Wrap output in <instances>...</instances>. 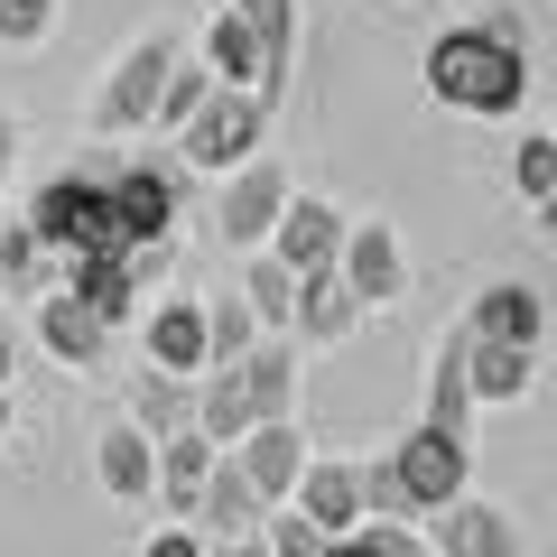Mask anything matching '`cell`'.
<instances>
[{
	"instance_id": "cell-1",
	"label": "cell",
	"mask_w": 557,
	"mask_h": 557,
	"mask_svg": "<svg viewBox=\"0 0 557 557\" xmlns=\"http://www.w3.org/2000/svg\"><path fill=\"white\" fill-rule=\"evenodd\" d=\"M418 84L446 102V112L465 121H520V102H530V38H520L511 10H493V20H465L446 28L428 57H418Z\"/></svg>"
},
{
	"instance_id": "cell-2",
	"label": "cell",
	"mask_w": 557,
	"mask_h": 557,
	"mask_svg": "<svg viewBox=\"0 0 557 557\" xmlns=\"http://www.w3.org/2000/svg\"><path fill=\"white\" fill-rule=\"evenodd\" d=\"M168 139H177L168 159H177L186 177H223V168L260 159V139H270V102L242 94V84H214V94H205V102H196V112H186Z\"/></svg>"
},
{
	"instance_id": "cell-3",
	"label": "cell",
	"mask_w": 557,
	"mask_h": 557,
	"mask_svg": "<svg viewBox=\"0 0 557 557\" xmlns=\"http://www.w3.org/2000/svg\"><path fill=\"white\" fill-rule=\"evenodd\" d=\"M102 168L112 159H84V168H57V177L28 196V233L47 242V251H94V242H112V186H102Z\"/></svg>"
},
{
	"instance_id": "cell-4",
	"label": "cell",
	"mask_w": 557,
	"mask_h": 557,
	"mask_svg": "<svg viewBox=\"0 0 557 557\" xmlns=\"http://www.w3.org/2000/svg\"><path fill=\"white\" fill-rule=\"evenodd\" d=\"M112 242H177L186 223V168L177 159H112Z\"/></svg>"
},
{
	"instance_id": "cell-5",
	"label": "cell",
	"mask_w": 557,
	"mask_h": 557,
	"mask_svg": "<svg viewBox=\"0 0 557 557\" xmlns=\"http://www.w3.org/2000/svg\"><path fill=\"white\" fill-rule=\"evenodd\" d=\"M177 65V38H131L94 84V131L102 139H149V112H159V84Z\"/></svg>"
},
{
	"instance_id": "cell-6",
	"label": "cell",
	"mask_w": 557,
	"mask_h": 557,
	"mask_svg": "<svg viewBox=\"0 0 557 557\" xmlns=\"http://www.w3.org/2000/svg\"><path fill=\"white\" fill-rule=\"evenodd\" d=\"M418 539H428V557H530V539H520V520L502 511L493 493H446L437 511H418Z\"/></svg>"
},
{
	"instance_id": "cell-7",
	"label": "cell",
	"mask_w": 557,
	"mask_h": 557,
	"mask_svg": "<svg viewBox=\"0 0 557 557\" xmlns=\"http://www.w3.org/2000/svg\"><path fill=\"white\" fill-rule=\"evenodd\" d=\"M391 474H399L409 520H418V511H437L446 493H465V483H474V437H456V428H437V418H418L409 437L391 446Z\"/></svg>"
},
{
	"instance_id": "cell-8",
	"label": "cell",
	"mask_w": 557,
	"mask_h": 557,
	"mask_svg": "<svg viewBox=\"0 0 557 557\" xmlns=\"http://www.w3.org/2000/svg\"><path fill=\"white\" fill-rule=\"evenodd\" d=\"M278 205H288V177H278L270 159L223 168V177H214V233H223V251H260L270 223H278Z\"/></svg>"
},
{
	"instance_id": "cell-9",
	"label": "cell",
	"mask_w": 557,
	"mask_h": 557,
	"mask_svg": "<svg viewBox=\"0 0 557 557\" xmlns=\"http://www.w3.org/2000/svg\"><path fill=\"white\" fill-rule=\"evenodd\" d=\"M335 278L362 298V317L409 298V251H399L391 223H344V251H335Z\"/></svg>"
},
{
	"instance_id": "cell-10",
	"label": "cell",
	"mask_w": 557,
	"mask_h": 557,
	"mask_svg": "<svg viewBox=\"0 0 557 557\" xmlns=\"http://www.w3.org/2000/svg\"><path fill=\"white\" fill-rule=\"evenodd\" d=\"M446 362L465 372L474 409H511V399H530V391H539V354H520V344H493V335H474V325H456V335H446Z\"/></svg>"
},
{
	"instance_id": "cell-11",
	"label": "cell",
	"mask_w": 557,
	"mask_h": 557,
	"mask_svg": "<svg viewBox=\"0 0 557 557\" xmlns=\"http://www.w3.org/2000/svg\"><path fill=\"white\" fill-rule=\"evenodd\" d=\"M223 456L242 465V483H251L260 511H270V502H288V483H298V465H307V428L298 418H251Z\"/></svg>"
},
{
	"instance_id": "cell-12",
	"label": "cell",
	"mask_w": 557,
	"mask_h": 557,
	"mask_svg": "<svg viewBox=\"0 0 557 557\" xmlns=\"http://www.w3.org/2000/svg\"><path fill=\"white\" fill-rule=\"evenodd\" d=\"M344 223H354V214H344L335 196H298V186H288V205H278V223H270V242H260V251H278L288 270H335Z\"/></svg>"
},
{
	"instance_id": "cell-13",
	"label": "cell",
	"mask_w": 557,
	"mask_h": 557,
	"mask_svg": "<svg viewBox=\"0 0 557 557\" xmlns=\"http://www.w3.org/2000/svg\"><path fill=\"white\" fill-rule=\"evenodd\" d=\"M28 317H38V344L47 362H65V372H102V354H112V325L94 317V307L75 298V288H47V298H28Z\"/></svg>"
},
{
	"instance_id": "cell-14",
	"label": "cell",
	"mask_w": 557,
	"mask_h": 557,
	"mask_svg": "<svg viewBox=\"0 0 557 557\" xmlns=\"http://www.w3.org/2000/svg\"><path fill=\"white\" fill-rule=\"evenodd\" d=\"M242 409L251 418H298V381H307V344L298 335H251V354L233 362Z\"/></svg>"
},
{
	"instance_id": "cell-15",
	"label": "cell",
	"mask_w": 557,
	"mask_h": 557,
	"mask_svg": "<svg viewBox=\"0 0 557 557\" xmlns=\"http://www.w3.org/2000/svg\"><path fill=\"white\" fill-rule=\"evenodd\" d=\"M465 325L493 344H520V354H548V288L539 278H493L474 307H465Z\"/></svg>"
},
{
	"instance_id": "cell-16",
	"label": "cell",
	"mask_w": 557,
	"mask_h": 557,
	"mask_svg": "<svg viewBox=\"0 0 557 557\" xmlns=\"http://www.w3.org/2000/svg\"><path fill=\"white\" fill-rule=\"evenodd\" d=\"M94 483L121 502V511H149V493H159V446L139 437L131 418H112V428L94 437Z\"/></svg>"
},
{
	"instance_id": "cell-17",
	"label": "cell",
	"mask_w": 557,
	"mask_h": 557,
	"mask_svg": "<svg viewBox=\"0 0 557 557\" xmlns=\"http://www.w3.org/2000/svg\"><path fill=\"white\" fill-rule=\"evenodd\" d=\"M139 362H159V372H205V298H149L139 317Z\"/></svg>"
},
{
	"instance_id": "cell-18",
	"label": "cell",
	"mask_w": 557,
	"mask_h": 557,
	"mask_svg": "<svg viewBox=\"0 0 557 557\" xmlns=\"http://www.w3.org/2000/svg\"><path fill=\"white\" fill-rule=\"evenodd\" d=\"M186 530H205V539H251V530H260V493L242 483V465L223 456V446H214V465H205V483H196Z\"/></svg>"
},
{
	"instance_id": "cell-19",
	"label": "cell",
	"mask_w": 557,
	"mask_h": 557,
	"mask_svg": "<svg viewBox=\"0 0 557 557\" xmlns=\"http://www.w3.org/2000/svg\"><path fill=\"white\" fill-rule=\"evenodd\" d=\"M196 65H205V75H214V84H242V94L278 102L270 65H260V38H251V28L233 20V10H223V0H214V20H205V47H196Z\"/></svg>"
},
{
	"instance_id": "cell-20",
	"label": "cell",
	"mask_w": 557,
	"mask_h": 557,
	"mask_svg": "<svg viewBox=\"0 0 557 557\" xmlns=\"http://www.w3.org/2000/svg\"><path fill=\"white\" fill-rule=\"evenodd\" d=\"M362 325V298L335 270H298V298H288V335L298 344H344Z\"/></svg>"
},
{
	"instance_id": "cell-21",
	"label": "cell",
	"mask_w": 557,
	"mask_h": 557,
	"mask_svg": "<svg viewBox=\"0 0 557 557\" xmlns=\"http://www.w3.org/2000/svg\"><path fill=\"white\" fill-rule=\"evenodd\" d=\"M288 502H298V511L317 520L325 539H335V530H354V520H362L354 465H335V456H307V465H298V483H288Z\"/></svg>"
},
{
	"instance_id": "cell-22",
	"label": "cell",
	"mask_w": 557,
	"mask_h": 557,
	"mask_svg": "<svg viewBox=\"0 0 557 557\" xmlns=\"http://www.w3.org/2000/svg\"><path fill=\"white\" fill-rule=\"evenodd\" d=\"M149 446H159V493H149V502H159L168 520H186V511H196L205 465H214V437H205V428H168V437H149Z\"/></svg>"
},
{
	"instance_id": "cell-23",
	"label": "cell",
	"mask_w": 557,
	"mask_h": 557,
	"mask_svg": "<svg viewBox=\"0 0 557 557\" xmlns=\"http://www.w3.org/2000/svg\"><path fill=\"white\" fill-rule=\"evenodd\" d=\"M131 428H139V437L196 428V381H186V372H159V362H139V381H131Z\"/></svg>"
},
{
	"instance_id": "cell-24",
	"label": "cell",
	"mask_w": 557,
	"mask_h": 557,
	"mask_svg": "<svg viewBox=\"0 0 557 557\" xmlns=\"http://www.w3.org/2000/svg\"><path fill=\"white\" fill-rule=\"evenodd\" d=\"M223 10L260 38V65H270V84L288 94V75H298V0H223Z\"/></svg>"
},
{
	"instance_id": "cell-25",
	"label": "cell",
	"mask_w": 557,
	"mask_h": 557,
	"mask_svg": "<svg viewBox=\"0 0 557 557\" xmlns=\"http://www.w3.org/2000/svg\"><path fill=\"white\" fill-rule=\"evenodd\" d=\"M47 288H57V251H47L38 233H28V214H10L0 223V298H47Z\"/></svg>"
},
{
	"instance_id": "cell-26",
	"label": "cell",
	"mask_w": 557,
	"mask_h": 557,
	"mask_svg": "<svg viewBox=\"0 0 557 557\" xmlns=\"http://www.w3.org/2000/svg\"><path fill=\"white\" fill-rule=\"evenodd\" d=\"M242 307H251L260 317V335H288V298H298V270H288V260L278 251H242Z\"/></svg>"
},
{
	"instance_id": "cell-27",
	"label": "cell",
	"mask_w": 557,
	"mask_h": 557,
	"mask_svg": "<svg viewBox=\"0 0 557 557\" xmlns=\"http://www.w3.org/2000/svg\"><path fill=\"white\" fill-rule=\"evenodd\" d=\"M196 428L214 446H233L242 428H251V409H242V381H233V362H205L196 372Z\"/></svg>"
},
{
	"instance_id": "cell-28",
	"label": "cell",
	"mask_w": 557,
	"mask_h": 557,
	"mask_svg": "<svg viewBox=\"0 0 557 557\" xmlns=\"http://www.w3.org/2000/svg\"><path fill=\"white\" fill-rule=\"evenodd\" d=\"M251 335H260V317L242 307V288H214V298H205V362H242Z\"/></svg>"
},
{
	"instance_id": "cell-29",
	"label": "cell",
	"mask_w": 557,
	"mask_h": 557,
	"mask_svg": "<svg viewBox=\"0 0 557 557\" xmlns=\"http://www.w3.org/2000/svg\"><path fill=\"white\" fill-rule=\"evenodd\" d=\"M511 196L530 205V214H548V205H557V139H548V131H520V159H511Z\"/></svg>"
},
{
	"instance_id": "cell-30",
	"label": "cell",
	"mask_w": 557,
	"mask_h": 557,
	"mask_svg": "<svg viewBox=\"0 0 557 557\" xmlns=\"http://www.w3.org/2000/svg\"><path fill=\"white\" fill-rule=\"evenodd\" d=\"M205 94H214V75H205V65L177 47V65H168V84H159V112H149V139H168V131H177V121L196 112Z\"/></svg>"
},
{
	"instance_id": "cell-31",
	"label": "cell",
	"mask_w": 557,
	"mask_h": 557,
	"mask_svg": "<svg viewBox=\"0 0 557 557\" xmlns=\"http://www.w3.org/2000/svg\"><path fill=\"white\" fill-rule=\"evenodd\" d=\"M251 539H260V548H270V557H325V530H317V520L298 511V502H270Z\"/></svg>"
},
{
	"instance_id": "cell-32",
	"label": "cell",
	"mask_w": 557,
	"mask_h": 557,
	"mask_svg": "<svg viewBox=\"0 0 557 557\" xmlns=\"http://www.w3.org/2000/svg\"><path fill=\"white\" fill-rule=\"evenodd\" d=\"M428 418L456 428V437H474V391H465V372L446 362V344H437V362H428Z\"/></svg>"
},
{
	"instance_id": "cell-33",
	"label": "cell",
	"mask_w": 557,
	"mask_h": 557,
	"mask_svg": "<svg viewBox=\"0 0 557 557\" xmlns=\"http://www.w3.org/2000/svg\"><path fill=\"white\" fill-rule=\"evenodd\" d=\"M65 0H0V47H47Z\"/></svg>"
},
{
	"instance_id": "cell-34",
	"label": "cell",
	"mask_w": 557,
	"mask_h": 557,
	"mask_svg": "<svg viewBox=\"0 0 557 557\" xmlns=\"http://www.w3.org/2000/svg\"><path fill=\"white\" fill-rule=\"evenodd\" d=\"M354 493H362V520H409V493H399V474H391V456H372V465H354Z\"/></svg>"
},
{
	"instance_id": "cell-35",
	"label": "cell",
	"mask_w": 557,
	"mask_h": 557,
	"mask_svg": "<svg viewBox=\"0 0 557 557\" xmlns=\"http://www.w3.org/2000/svg\"><path fill=\"white\" fill-rule=\"evenodd\" d=\"M362 548L372 557H428V539H418V520H362Z\"/></svg>"
},
{
	"instance_id": "cell-36",
	"label": "cell",
	"mask_w": 557,
	"mask_h": 557,
	"mask_svg": "<svg viewBox=\"0 0 557 557\" xmlns=\"http://www.w3.org/2000/svg\"><path fill=\"white\" fill-rule=\"evenodd\" d=\"M139 557H205V530L168 520V530H149V539H139Z\"/></svg>"
},
{
	"instance_id": "cell-37",
	"label": "cell",
	"mask_w": 557,
	"mask_h": 557,
	"mask_svg": "<svg viewBox=\"0 0 557 557\" xmlns=\"http://www.w3.org/2000/svg\"><path fill=\"white\" fill-rule=\"evenodd\" d=\"M10 168H20V112H0V186H10Z\"/></svg>"
},
{
	"instance_id": "cell-38",
	"label": "cell",
	"mask_w": 557,
	"mask_h": 557,
	"mask_svg": "<svg viewBox=\"0 0 557 557\" xmlns=\"http://www.w3.org/2000/svg\"><path fill=\"white\" fill-rule=\"evenodd\" d=\"M205 557H270L260 539H205Z\"/></svg>"
},
{
	"instance_id": "cell-39",
	"label": "cell",
	"mask_w": 557,
	"mask_h": 557,
	"mask_svg": "<svg viewBox=\"0 0 557 557\" xmlns=\"http://www.w3.org/2000/svg\"><path fill=\"white\" fill-rule=\"evenodd\" d=\"M325 557H372V548H362V520H354V530H335V539H325Z\"/></svg>"
},
{
	"instance_id": "cell-40",
	"label": "cell",
	"mask_w": 557,
	"mask_h": 557,
	"mask_svg": "<svg viewBox=\"0 0 557 557\" xmlns=\"http://www.w3.org/2000/svg\"><path fill=\"white\" fill-rule=\"evenodd\" d=\"M10 381H20V335L0 325V391H10Z\"/></svg>"
},
{
	"instance_id": "cell-41",
	"label": "cell",
	"mask_w": 557,
	"mask_h": 557,
	"mask_svg": "<svg viewBox=\"0 0 557 557\" xmlns=\"http://www.w3.org/2000/svg\"><path fill=\"white\" fill-rule=\"evenodd\" d=\"M0 437H10V391H0Z\"/></svg>"
}]
</instances>
